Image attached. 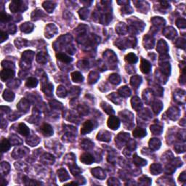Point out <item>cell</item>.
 <instances>
[{"label": "cell", "instance_id": "cell-21", "mask_svg": "<svg viewBox=\"0 0 186 186\" xmlns=\"http://www.w3.org/2000/svg\"><path fill=\"white\" fill-rule=\"evenodd\" d=\"M0 36H1V42H3L4 41H5L7 38H8V36L7 35L6 33L3 32V31L1 32V35H0Z\"/></svg>", "mask_w": 186, "mask_h": 186}, {"label": "cell", "instance_id": "cell-6", "mask_svg": "<svg viewBox=\"0 0 186 186\" xmlns=\"http://www.w3.org/2000/svg\"><path fill=\"white\" fill-rule=\"evenodd\" d=\"M81 162L85 164H91L94 162V158L91 154H84L81 156Z\"/></svg>", "mask_w": 186, "mask_h": 186}, {"label": "cell", "instance_id": "cell-1", "mask_svg": "<svg viewBox=\"0 0 186 186\" xmlns=\"http://www.w3.org/2000/svg\"><path fill=\"white\" fill-rule=\"evenodd\" d=\"M94 125H93V122L91 121H87L85 123L83 124L82 127L81 129V133L82 134H86L87 133L90 132L92 130H93Z\"/></svg>", "mask_w": 186, "mask_h": 186}, {"label": "cell", "instance_id": "cell-19", "mask_svg": "<svg viewBox=\"0 0 186 186\" xmlns=\"http://www.w3.org/2000/svg\"><path fill=\"white\" fill-rule=\"evenodd\" d=\"M10 19V15H8L7 14H6V13H1V21H2V23H3V22H7V21H8Z\"/></svg>", "mask_w": 186, "mask_h": 186}, {"label": "cell", "instance_id": "cell-7", "mask_svg": "<svg viewBox=\"0 0 186 186\" xmlns=\"http://www.w3.org/2000/svg\"><path fill=\"white\" fill-rule=\"evenodd\" d=\"M18 132L20 133L23 136H27L28 134H29L30 130L28 129L27 126H26L25 124L21 123L18 125Z\"/></svg>", "mask_w": 186, "mask_h": 186}, {"label": "cell", "instance_id": "cell-9", "mask_svg": "<svg viewBox=\"0 0 186 186\" xmlns=\"http://www.w3.org/2000/svg\"><path fill=\"white\" fill-rule=\"evenodd\" d=\"M133 135L135 138H142L146 135V132L142 128H136L133 131Z\"/></svg>", "mask_w": 186, "mask_h": 186}, {"label": "cell", "instance_id": "cell-16", "mask_svg": "<svg viewBox=\"0 0 186 186\" xmlns=\"http://www.w3.org/2000/svg\"><path fill=\"white\" fill-rule=\"evenodd\" d=\"M109 80L111 81V82L113 84H117L120 82V78L118 75L116 74H113L109 77Z\"/></svg>", "mask_w": 186, "mask_h": 186}, {"label": "cell", "instance_id": "cell-3", "mask_svg": "<svg viewBox=\"0 0 186 186\" xmlns=\"http://www.w3.org/2000/svg\"><path fill=\"white\" fill-rule=\"evenodd\" d=\"M40 131L42 132L43 135L46 136V137H50L53 134L52 127L50 124H44L41 126Z\"/></svg>", "mask_w": 186, "mask_h": 186}, {"label": "cell", "instance_id": "cell-8", "mask_svg": "<svg viewBox=\"0 0 186 186\" xmlns=\"http://www.w3.org/2000/svg\"><path fill=\"white\" fill-rule=\"evenodd\" d=\"M10 148V143L8 140L2 138V142H1V149L2 152H7L9 149Z\"/></svg>", "mask_w": 186, "mask_h": 186}, {"label": "cell", "instance_id": "cell-13", "mask_svg": "<svg viewBox=\"0 0 186 186\" xmlns=\"http://www.w3.org/2000/svg\"><path fill=\"white\" fill-rule=\"evenodd\" d=\"M125 60L130 63H134L138 61V58L134 53H129L125 57Z\"/></svg>", "mask_w": 186, "mask_h": 186}, {"label": "cell", "instance_id": "cell-2", "mask_svg": "<svg viewBox=\"0 0 186 186\" xmlns=\"http://www.w3.org/2000/svg\"><path fill=\"white\" fill-rule=\"evenodd\" d=\"M119 120L116 116H111L108 121V126L113 130H117L119 126Z\"/></svg>", "mask_w": 186, "mask_h": 186}, {"label": "cell", "instance_id": "cell-4", "mask_svg": "<svg viewBox=\"0 0 186 186\" xmlns=\"http://www.w3.org/2000/svg\"><path fill=\"white\" fill-rule=\"evenodd\" d=\"M14 76V71L12 69H4L1 73V79L2 81H6Z\"/></svg>", "mask_w": 186, "mask_h": 186}, {"label": "cell", "instance_id": "cell-20", "mask_svg": "<svg viewBox=\"0 0 186 186\" xmlns=\"http://www.w3.org/2000/svg\"><path fill=\"white\" fill-rule=\"evenodd\" d=\"M63 93L66 95V89H64V87H59L58 88V95L61 97V94H63Z\"/></svg>", "mask_w": 186, "mask_h": 186}, {"label": "cell", "instance_id": "cell-15", "mask_svg": "<svg viewBox=\"0 0 186 186\" xmlns=\"http://www.w3.org/2000/svg\"><path fill=\"white\" fill-rule=\"evenodd\" d=\"M3 97L5 98V101H12L14 99V94L10 90H5L3 94Z\"/></svg>", "mask_w": 186, "mask_h": 186}, {"label": "cell", "instance_id": "cell-17", "mask_svg": "<svg viewBox=\"0 0 186 186\" xmlns=\"http://www.w3.org/2000/svg\"><path fill=\"white\" fill-rule=\"evenodd\" d=\"M119 92L120 94L121 95L123 96H130V89H128L126 87H122L121 89H119Z\"/></svg>", "mask_w": 186, "mask_h": 186}, {"label": "cell", "instance_id": "cell-11", "mask_svg": "<svg viewBox=\"0 0 186 186\" xmlns=\"http://www.w3.org/2000/svg\"><path fill=\"white\" fill-rule=\"evenodd\" d=\"M57 58L58 60H61V61L64 62V63H70L71 61H72V58H70L69 56H68L66 54L63 53H58L56 55Z\"/></svg>", "mask_w": 186, "mask_h": 186}, {"label": "cell", "instance_id": "cell-14", "mask_svg": "<svg viewBox=\"0 0 186 186\" xmlns=\"http://www.w3.org/2000/svg\"><path fill=\"white\" fill-rule=\"evenodd\" d=\"M21 31H23V32H31L33 29V25H31V23H23V25H21Z\"/></svg>", "mask_w": 186, "mask_h": 186}, {"label": "cell", "instance_id": "cell-18", "mask_svg": "<svg viewBox=\"0 0 186 186\" xmlns=\"http://www.w3.org/2000/svg\"><path fill=\"white\" fill-rule=\"evenodd\" d=\"M149 144H150L151 148H153L154 149H157L159 148L157 147L156 146L157 145H158V146H160V142L158 140V139H152L151 141H150Z\"/></svg>", "mask_w": 186, "mask_h": 186}, {"label": "cell", "instance_id": "cell-5", "mask_svg": "<svg viewBox=\"0 0 186 186\" xmlns=\"http://www.w3.org/2000/svg\"><path fill=\"white\" fill-rule=\"evenodd\" d=\"M151 66L148 61L146 60H142L140 64V70L143 73H148L151 71Z\"/></svg>", "mask_w": 186, "mask_h": 186}, {"label": "cell", "instance_id": "cell-10", "mask_svg": "<svg viewBox=\"0 0 186 186\" xmlns=\"http://www.w3.org/2000/svg\"><path fill=\"white\" fill-rule=\"evenodd\" d=\"M71 78H72V80L74 82H81V81H82L84 80L82 75L79 72H77V71L71 73Z\"/></svg>", "mask_w": 186, "mask_h": 186}, {"label": "cell", "instance_id": "cell-12", "mask_svg": "<svg viewBox=\"0 0 186 186\" xmlns=\"http://www.w3.org/2000/svg\"><path fill=\"white\" fill-rule=\"evenodd\" d=\"M37 84H38L37 79H35V78H29L26 83V85L29 88L35 87L37 86Z\"/></svg>", "mask_w": 186, "mask_h": 186}]
</instances>
